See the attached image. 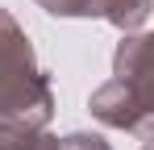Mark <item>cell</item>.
I'll use <instances>...</instances> for the list:
<instances>
[{
	"label": "cell",
	"instance_id": "6da1fadb",
	"mask_svg": "<svg viewBox=\"0 0 154 150\" xmlns=\"http://www.w3.org/2000/svg\"><path fill=\"white\" fill-rule=\"evenodd\" d=\"M54 88L50 75L38 67L25 29L8 8H0V121L50 125Z\"/></svg>",
	"mask_w": 154,
	"mask_h": 150
},
{
	"label": "cell",
	"instance_id": "7a4b0ae2",
	"mask_svg": "<svg viewBox=\"0 0 154 150\" xmlns=\"http://www.w3.org/2000/svg\"><path fill=\"white\" fill-rule=\"evenodd\" d=\"M112 79L137 100V108L154 117V33H125L112 54Z\"/></svg>",
	"mask_w": 154,
	"mask_h": 150
},
{
	"label": "cell",
	"instance_id": "3957f363",
	"mask_svg": "<svg viewBox=\"0 0 154 150\" xmlns=\"http://www.w3.org/2000/svg\"><path fill=\"white\" fill-rule=\"evenodd\" d=\"M88 108H92V117L100 125H108V129H146V113L137 108V100L129 96L117 79L100 83V88L92 92V100H88Z\"/></svg>",
	"mask_w": 154,
	"mask_h": 150
},
{
	"label": "cell",
	"instance_id": "277c9868",
	"mask_svg": "<svg viewBox=\"0 0 154 150\" xmlns=\"http://www.w3.org/2000/svg\"><path fill=\"white\" fill-rule=\"evenodd\" d=\"M150 13H154V0H92V17L117 25L121 33H137L150 21Z\"/></svg>",
	"mask_w": 154,
	"mask_h": 150
},
{
	"label": "cell",
	"instance_id": "5b68a950",
	"mask_svg": "<svg viewBox=\"0 0 154 150\" xmlns=\"http://www.w3.org/2000/svg\"><path fill=\"white\" fill-rule=\"evenodd\" d=\"M0 150H63V138H54L46 125L0 121Z\"/></svg>",
	"mask_w": 154,
	"mask_h": 150
},
{
	"label": "cell",
	"instance_id": "8992f818",
	"mask_svg": "<svg viewBox=\"0 0 154 150\" xmlns=\"http://www.w3.org/2000/svg\"><path fill=\"white\" fill-rule=\"evenodd\" d=\"M50 17H92V0H33Z\"/></svg>",
	"mask_w": 154,
	"mask_h": 150
},
{
	"label": "cell",
	"instance_id": "52a82bcc",
	"mask_svg": "<svg viewBox=\"0 0 154 150\" xmlns=\"http://www.w3.org/2000/svg\"><path fill=\"white\" fill-rule=\"evenodd\" d=\"M63 150H112L100 133H67L63 138Z\"/></svg>",
	"mask_w": 154,
	"mask_h": 150
},
{
	"label": "cell",
	"instance_id": "ba28073f",
	"mask_svg": "<svg viewBox=\"0 0 154 150\" xmlns=\"http://www.w3.org/2000/svg\"><path fill=\"white\" fill-rule=\"evenodd\" d=\"M146 142H154V125H150V133H146Z\"/></svg>",
	"mask_w": 154,
	"mask_h": 150
},
{
	"label": "cell",
	"instance_id": "9c48e42d",
	"mask_svg": "<svg viewBox=\"0 0 154 150\" xmlns=\"http://www.w3.org/2000/svg\"><path fill=\"white\" fill-rule=\"evenodd\" d=\"M142 150H154V142H146V146H142Z\"/></svg>",
	"mask_w": 154,
	"mask_h": 150
}]
</instances>
